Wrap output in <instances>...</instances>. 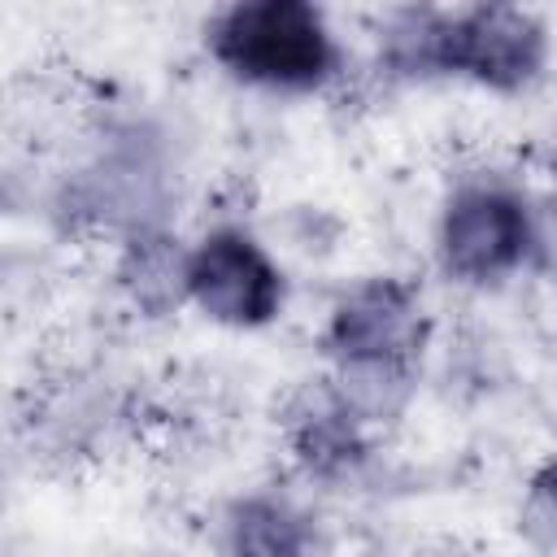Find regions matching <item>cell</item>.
<instances>
[{
	"label": "cell",
	"instance_id": "cell-2",
	"mask_svg": "<svg viewBox=\"0 0 557 557\" xmlns=\"http://www.w3.org/2000/svg\"><path fill=\"white\" fill-rule=\"evenodd\" d=\"M187 292L196 296V305L209 318L231 322V326H257L283 300L274 265L244 235H213V239H205L191 252Z\"/></svg>",
	"mask_w": 557,
	"mask_h": 557
},
{
	"label": "cell",
	"instance_id": "cell-4",
	"mask_svg": "<svg viewBox=\"0 0 557 557\" xmlns=\"http://www.w3.org/2000/svg\"><path fill=\"white\" fill-rule=\"evenodd\" d=\"M531 239V218L505 191H466L444 218V261L466 278H492L509 270Z\"/></svg>",
	"mask_w": 557,
	"mask_h": 557
},
{
	"label": "cell",
	"instance_id": "cell-1",
	"mask_svg": "<svg viewBox=\"0 0 557 557\" xmlns=\"http://www.w3.org/2000/svg\"><path fill=\"white\" fill-rule=\"evenodd\" d=\"M213 52L244 78L274 87H309L331 70L322 17L300 0L239 4L213 26Z\"/></svg>",
	"mask_w": 557,
	"mask_h": 557
},
{
	"label": "cell",
	"instance_id": "cell-5",
	"mask_svg": "<svg viewBox=\"0 0 557 557\" xmlns=\"http://www.w3.org/2000/svg\"><path fill=\"white\" fill-rule=\"evenodd\" d=\"M331 344L344 361H392L400 366L422 344V309L409 287L379 278L357 287L331 322Z\"/></svg>",
	"mask_w": 557,
	"mask_h": 557
},
{
	"label": "cell",
	"instance_id": "cell-9",
	"mask_svg": "<svg viewBox=\"0 0 557 557\" xmlns=\"http://www.w3.org/2000/svg\"><path fill=\"white\" fill-rule=\"evenodd\" d=\"M522 531L540 548H557V466H548L522 505Z\"/></svg>",
	"mask_w": 557,
	"mask_h": 557
},
{
	"label": "cell",
	"instance_id": "cell-8",
	"mask_svg": "<svg viewBox=\"0 0 557 557\" xmlns=\"http://www.w3.org/2000/svg\"><path fill=\"white\" fill-rule=\"evenodd\" d=\"M405 396V370L392 361H348L339 400L352 418H383Z\"/></svg>",
	"mask_w": 557,
	"mask_h": 557
},
{
	"label": "cell",
	"instance_id": "cell-10",
	"mask_svg": "<svg viewBox=\"0 0 557 557\" xmlns=\"http://www.w3.org/2000/svg\"><path fill=\"white\" fill-rule=\"evenodd\" d=\"M527 248H535L544 270H557V200H548L535 218H531V239Z\"/></svg>",
	"mask_w": 557,
	"mask_h": 557
},
{
	"label": "cell",
	"instance_id": "cell-3",
	"mask_svg": "<svg viewBox=\"0 0 557 557\" xmlns=\"http://www.w3.org/2000/svg\"><path fill=\"white\" fill-rule=\"evenodd\" d=\"M544 61V30L522 9H474L444 26V70H466L492 87L527 83Z\"/></svg>",
	"mask_w": 557,
	"mask_h": 557
},
{
	"label": "cell",
	"instance_id": "cell-6",
	"mask_svg": "<svg viewBox=\"0 0 557 557\" xmlns=\"http://www.w3.org/2000/svg\"><path fill=\"white\" fill-rule=\"evenodd\" d=\"M187 274H191V257H183L178 244L165 235H139L122 261V278L131 296L152 313L170 309L187 292Z\"/></svg>",
	"mask_w": 557,
	"mask_h": 557
},
{
	"label": "cell",
	"instance_id": "cell-7",
	"mask_svg": "<svg viewBox=\"0 0 557 557\" xmlns=\"http://www.w3.org/2000/svg\"><path fill=\"white\" fill-rule=\"evenodd\" d=\"M235 557H313V540L292 509L252 500L235 518Z\"/></svg>",
	"mask_w": 557,
	"mask_h": 557
}]
</instances>
